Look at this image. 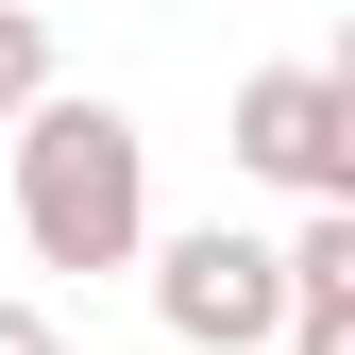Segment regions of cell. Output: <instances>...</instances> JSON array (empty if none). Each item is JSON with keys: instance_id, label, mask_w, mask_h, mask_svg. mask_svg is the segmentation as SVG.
I'll return each instance as SVG.
<instances>
[{"instance_id": "cell-1", "label": "cell", "mask_w": 355, "mask_h": 355, "mask_svg": "<svg viewBox=\"0 0 355 355\" xmlns=\"http://www.w3.org/2000/svg\"><path fill=\"white\" fill-rule=\"evenodd\" d=\"M17 237H34V271H119L153 237V136L119 102H34L17 119Z\"/></svg>"}, {"instance_id": "cell-2", "label": "cell", "mask_w": 355, "mask_h": 355, "mask_svg": "<svg viewBox=\"0 0 355 355\" xmlns=\"http://www.w3.org/2000/svg\"><path fill=\"white\" fill-rule=\"evenodd\" d=\"M153 304H169V338H203V355H271L288 338V254L237 237V220H187V237L153 254Z\"/></svg>"}, {"instance_id": "cell-3", "label": "cell", "mask_w": 355, "mask_h": 355, "mask_svg": "<svg viewBox=\"0 0 355 355\" xmlns=\"http://www.w3.org/2000/svg\"><path fill=\"white\" fill-rule=\"evenodd\" d=\"M237 169L288 203H355V68H254L237 85Z\"/></svg>"}, {"instance_id": "cell-4", "label": "cell", "mask_w": 355, "mask_h": 355, "mask_svg": "<svg viewBox=\"0 0 355 355\" xmlns=\"http://www.w3.org/2000/svg\"><path fill=\"white\" fill-rule=\"evenodd\" d=\"M288 304H355V203H304V237H288Z\"/></svg>"}, {"instance_id": "cell-5", "label": "cell", "mask_w": 355, "mask_h": 355, "mask_svg": "<svg viewBox=\"0 0 355 355\" xmlns=\"http://www.w3.org/2000/svg\"><path fill=\"white\" fill-rule=\"evenodd\" d=\"M34 102H51V17L0 0V119H34Z\"/></svg>"}, {"instance_id": "cell-6", "label": "cell", "mask_w": 355, "mask_h": 355, "mask_svg": "<svg viewBox=\"0 0 355 355\" xmlns=\"http://www.w3.org/2000/svg\"><path fill=\"white\" fill-rule=\"evenodd\" d=\"M0 355H68V338H51V322H34V304H0Z\"/></svg>"}]
</instances>
